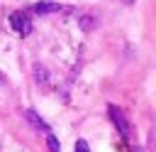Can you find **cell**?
Segmentation results:
<instances>
[{
	"instance_id": "obj_10",
	"label": "cell",
	"mask_w": 156,
	"mask_h": 152,
	"mask_svg": "<svg viewBox=\"0 0 156 152\" xmlns=\"http://www.w3.org/2000/svg\"><path fill=\"white\" fill-rule=\"evenodd\" d=\"M136 152H141V150H136Z\"/></svg>"
},
{
	"instance_id": "obj_3",
	"label": "cell",
	"mask_w": 156,
	"mask_h": 152,
	"mask_svg": "<svg viewBox=\"0 0 156 152\" xmlns=\"http://www.w3.org/2000/svg\"><path fill=\"white\" fill-rule=\"evenodd\" d=\"M24 118H27V120H29V125H32V127H37L39 132H46V135L51 132V130H49V125H46V123H44L34 110H27V113H24Z\"/></svg>"
},
{
	"instance_id": "obj_8",
	"label": "cell",
	"mask_w": 156,
	"mask_h": 152,
	"mask_svg": "<svg viewBox=\"0 0 156 152\" xmlns=\"http://www.w3.org/2000/svg\"><path fill=\"white\" fill-rule=\"evenodd\" d=\"M76 152H90L88 142H85V140H78V142H76Z\"/></svg>"
},
{
	"instance_id": "obj_7",
	"label": "cell",
	"mask_w": 156,
	"mask_h": 152,
	"mask_svg": "<svg viewBox=\"0 0 156 152\" xmlns=\"http://www.w3.org/2000/svg\"><path fill=\"white\" fill-rule=\"evenodd\" d=\"M46 145H49V150H51V152H61V145H58V140H56L51 132L46 135Z\"/></svg>"
},
{
	"instance_id": "obj_6",
	"label": "cell",
	"mask_w": 156,
	"mask_h": 152,
	"mask_svg": "<svg viewBox=\"0 0 156 152\" xmlns=\"http://www.w3.org/2000/svg\"><path fill=\"white\" fill-rule=\"evenodd\" d=\"M93 27H95V17H93V15H83V17H80V29L90 32Z\"/></svg>"
},
{
	"instance_id": "obj_2",
	"label": "cell",
	"mask_w": 156,
	"mask_h": 152,
	"mask_svg": "<svg viewBox=\"0 0 156 152\" xmlns=\"http://www.w3.org/2000/svg\"><path fill=\"white\" fill-rule=\"evenodd\" d=\"M10 27H12L15 32H20L22 37L32 32V22H29L27 12H22V10H17V12H12V15H10Z\"/></svg>"
},
{
	"instance_id": "obj_4",
	"label": "cell",
	"mask_w": 156,
	"mask_h": 152,
	"mask_svg": "<svg viewBox=\"0 0 156 152\" xmlns=\"http://www.w3.org/2000/svg\"><path fill=\"white\" fill-rule=\"evenodd\" d=\"M58 10H61V5H58V2H51V0L34 5V12H39V15H46V12H58Z\"/></svg>"
},
{
	"instance_id": "obj_9",
	"label": "cell",
	"mask_w": 156,
	"mask_h": 152,
	"mask_svg": "<svg viewBox=\"0 0 156 152\" xmlns=\"http://www.w3.org/2000/svg\"><path fill=\"white\" fill-rule=\"evenodd\" d=\"M124 2H132V0H124Z\"/></svg>"
},
{
	"instance_id": "obj_5",
	"label": "cell",
	"mask_w": 156,
	"mask_h": 152,
	"mask_svg": "<svg viewBox=\"0 0 156 152\" xmlns=\"http://www.w3.org/2000/svg\"><path fill=\"white\" fill-rule=\"evenodd\" d=\"M34 76H37V83L39 86H46V81H49V76H46V71H44V66H34Z\"/></svg>"
},
{
	"instance_id": "obj_11",
	"label": "cell",
	"mask_w": 156,
	"mask_h": 152,
	"mask_svg": "<svg viewBox=\"0 0 156 152\" xmlns=\"http://www.w3.org/2000/svg\"><path fill=\"white\" fill-rule=\"evenodd\" d=\"M0 81H2V78H0Z\"/></svg>"
},
{
	"instance_id": "obj_1",
	"label": "cell",
	"mask_w": 156,
	"mask_h": 152,
	"mask_svg": "<svg viewBox=\"0 0 156 152\" xmlns=\"http://www.w3.org/2000/svg\"><path fill=\"white\" fill-rule=\"evenodd\" d=\"M107 113H110V118H112V123H115V127L119 130V135L122 137H132V125H129V120H127V115L117 108V105H107Z\"/></svg>"
}]
</instances>
